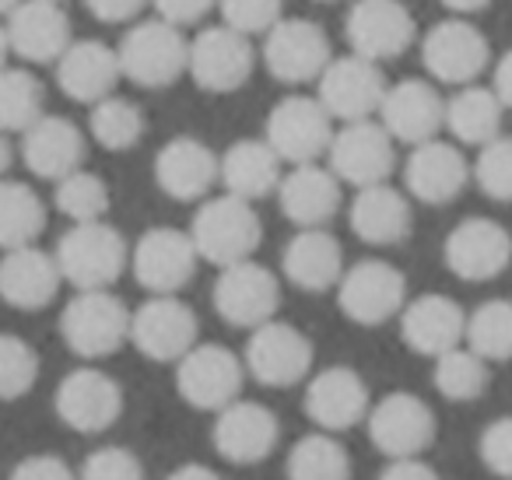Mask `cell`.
I'll return each mask as SVG.
<instances>
[{"label": "cell", "instance_id": "d6a6232c", "mask_svg": "<svg viewBox=\"0 0 512 480\" xmlns=\"http://www.w3.org/2000/svg\"><path fill=\"white\" fill-rule=\"evenodd\" d=\"M351 232L369 246H400L414 228L411 200L390 183L365 186L348 207Z\"/></svg>", "mask_w": 512, "mask_h": 480}, {"label": "cell", "instance_id": "30bf717a", "mask_svg": "<svg viewBox=\"0 0 512 480\" xmlns=\"http://www.w3.org/2000/svg\"><path fill=\"white\" fill-rule=\"evenodd\" d=\"M337 305L358 326H383L407 305V277L386 260H358L337 284Z\"/></svg>", "mask_w": 512, "mask_h": 480}, {"label": "cell", "instance_id": "816d5d0a", "mask_svg": "<svg viewBox=\"0 0 512 480\" xmlns=\"http://www.w3.org/2000/svg\"><path fill=\"white\" fill-rule=\"evenodd\" d=\"M379 480H442L439 470L425 459H390Z\"/></svg>", "mask_w": 512, "mask_h": 480}, {"label": "cell", "instance_id": "836d02e7", "mask_svg": "<svg viewBox=\"0 0 512 480\" xmlns=\"http://www.w3.org/2000/svg\"><path fill=\"white\" fill-rule=\"evenodd\" d=\"M281 158L274 155V148L267 141H256V137H242L232 148L221 155V172L218 183L225 186V193L246 200V204H256V200L271 197L278 193L281 179Z\"/></svg>", "mask_w": 512, "mask_h": 480}, {"label": "cell", "instance_id": "ee69618b", "mask_svg": "<svg viewBox=\"0 0 512 480\" xmlns=\"http://www.w3.org/2000/svg\"><path fill=\"white\" fill-rule=\"evenodd\" d=\"M470 176L481 186L484 197L498 200V204H512V134L484 144L477 162L470 165Z\"/></svg>", "mask_w": 512, "mask_h": 480}, {"label": "cell", "instance_id": "5b68a950", "mask_svg": "<svg viewBox=\"0 0 512 480\" xmlns=\"http://www.w3.org/2000/svg\"><path fill=\"white\" fill-rule=\"evenodd\" d=\"M334 120L313 95H288L267 113L264 141L285 165H316V158H327L334 141Z\"/></svg>", "mask_w": 512, "mask_h": 480}, {"label": "cell", "instance_id": "cb8c5ba5", "mask_svg": "<svg viewBox=\"0 0 512 480\" xmlns=\"http://www.w3.org/2000/svg\"><path fill=\"white\" fill-rule=\"evenodd\" d=\"M8 46L25 64H57L74 43L71 18L53 0H22L8 18H4Z\"/></svg>", "mask_w": 512, "mask_h": 480}, {"label": "cell", "instance_id": "b9f144b4", "mask_svg": "<svg viewBox=\"0 0 512 480\" xmlns=\"http://www.w3.org/2000/svg\"><path fill=\"white\" fill-rule=\"evenodd\" d=\"M53 204L64 218H71V225H88V221H106L109 211V186L102 176L88 169L71 172L67 179H60L53 190Z\"/></svg>", "mask_w": 512, "mask_h": 480}, {"label": "cell", "instance_id": "7a4b0ae2", "mask_svg": "<svg viewBox=\"0 0 512 480\" xmlns=\"http://www.w3.org/2000/svg\"><path fill=\"white\" fill-rule=\"evenodd\" d=\"M57 267L71 288L78 291H109L130 263V246L120 228L109 221L71 225L57 242Z\"/></svg>", "mask_w": 512, "mask_h": 480}, {"label": "cell", "instance_id": "277c9868", "mask_svg": "<svg viewBox=\"0 0 512 480\" xmlns=\"http://www.w3.org/2000/svg\"><path fill=\"white\" fill-rule=\"evenodd\" d=\"M60 337L78 358H109L130 340V309L113 291H78L60 312Z\"/></svg>", "mask_w": 512, "mask_h": 480}, {"label": "cell", "instance_id": "83f0119b", "mask_svg": "<svg viewBox=\"0 0 512 480\" xmlns=\"http://www.w3.org/2000/svg\"><path fill=\"white\" fill-rule=\"evenodd\" d=\"M221 158L207 148L197 137H172L169 144H162V151L155 155V183L165 197L183 200H204L211 193V186L218 183Z\"/></svg>", "mask_w": 512, "mask_h": 480}, {"label": "cell", "instance_id": "f35d334b", "mask_svg": "<svg viewBox=\"0 0 512 480\" xmlns=\"http://www.w3.org/2000/svg\"><path fill=\"white\" fill-rule=\"evenodd\" d=\"M463 344L491 361H509L512 358V302L509 298H488L467 316V337Z\"/></svg>", "mask_w": 512, "mask_h": 480}, {"label": "cell", "instance_id": "ba28073f", "mask_svg": "<svg viewBox=\"0 0 512 480\" xmlns=\"http://www.w3.org/2000/svg\"><path fill=\"white\" fill-rule=\"evenodd\" d=\"M369 438L390 459H421L435 442V410L418 393H386L369 407Z\"/></svg>", "mask_w": 512, "mask_h": 480}, {"label": "cell", "instance_id": "f1b7e54d", "mask_svg": "<svg viewBox=\"0 0 512 480\" xmlns=\"http://www.w3.org/2000/svg\"><path fill=\"white\" fill-rule=\"evenodd\" d=\"M22 162L32 176L50 179L57 186L85 162V130L67 116L46 113L22 134Z\"/></svg>", "mask_w": 512, "mask_h": 480}, {"label": "cell", "instance_id": "7bdbcfd3", "mask_svg": "<svg viewBox=\"0 0 512 480\" xmlns=\"http://www.w3.org/2000/svg\"><path fill=\"white\" fill-rule=\"evenodd\" d=\"M39 379V354L18 333H0V400L25 396Z\"/></svg>", "mask_w": 512, "mask_h": 480}, {"label": "cell", "instance_id": "6da1fadb", "mask_svg": "<svg viewBox=\"0 0 512 480\" xmlns=\"http://www.w3.org/2000/svg\"><path fill=\"white\" fill-rule=\"evenodd\" d=\"M190 239L200 260L225 270L253 260L256 246L264 239V221L253 204L232 197V193H221V197L204 200L200 211L193 214Z\"/></svg>", "mask_w": 512, "mask_h": 480}, {"label": "cell", "instance_id": "11a10c76", "mask_svg": "<svg viewBox=\"0 0 512 480\" xmlns=\"http://www.w3.org/2000/svg\"><path fill=\"white\" fill-rule=\"evenodd\" d=\"M442 8L449 11V15L463 18V15H477V11L491 8V0H439Z\"/></svg>", "mask_w": 512, "mask_h": 480}, {"label": "cell", "instance_id": "4fadbf2b", "mask_svg": "<svg viewBox=\"0 0 512 480\" xmlns=\"http://www.w3.org/2000/svg\"><path fill=\"white\" fill-rule=\"evenodd\" d=\"M386 78L379 64L362 60L355 53L334 57L330 67L316 81V99L330 113V120L341 123H365L379 116V106L386 99Z\"/></svg>", "mask_w": 512, "mask_h": 480}, {"label": "cell", "instance_id": "8fae6325", "mask_svg": "<svg viewBox=\"0 0 512 480\" xmlns=\"http://www.w3.org/2000/svg\"><path fill=\"white\" fill-rule=\"evenodd\" d=\"M242 365H246V372L260 386H271V389L295 386L313 368V340L299 326L271 319V323L249 330Z\"/></svg>", "mask_w": 512, "mask_h": 480}, {"label": "cell", "instance_id": "680465c9", "mask_svg": "<svg viewBox=\"0 0 512 480\" xmlns=\"http://www.w3.org/2000/svg\"><path fill=\"white\" fill-rule=\"evenodd\" d=\"M18 4H22V0H0V18H8L11 11L18 8Z\"/></svg>", "mask_w": 512, "mask_h": 480}, {"label": "cell", "instance_id": "7c38bea8", "mask_svg": "<svg viewBox=\"0 0 512 480\" xmlns=\"http://www.w3.org/2000/svg\"><path fill=\"white\" fill-rule=\"evenodd\" d=\"M246 365L221 344H197L176 361V389L193 410H225L239 400Z\"/></svg>", "mask_w": 512, "mask_h": 480}, {"label": "cell", "instance_id": "ac0fdd59", "mask_svg": "<svg viewBox=\"0 0 512 480\" xmlns=\"http://www.w3.org/2000/svg\"><path fill=\"white\" fill-rule=\"evenodd\" d=\"M53 407L71 431L99 435L120 421L123 389L102 368H74L60 379L57 393H53Z\"/></svg>", "mask_w": 512, "mask_h": 480}, {"label": "cell", "instance_id": "1f68e13d", "mask_svg": "<svg viewBox=\"0 0 512 480\" xmlns=\"http://www.w3.org/2000/svg\"><path fill=\"white\" fill-rule=\"evenodd\" d=\"M278 204L292 225L327 228L334 214L341 211V183L327 165H295L278 186Z\"/></svg>", "mask_w": 512, "mask_h": 480}, {"label": "cell", "instance_id": "4dcf8cb0", "mask_svg": "<svg viewBox=\"0 0 512 480\" xmlns=\"http://www.w3.org/2000/svg\"><path fill=\"white\" fill-rule=\"evenodd\" d=\"M281 270H285V281L299 291L323 295V291L341 284L344 249L327 228H302L281 253Z\"/></svg>", "mask_w": 512, "mask_h": 480}, {"label": "cell", "instance_id": "5bb4252c", "mask_svg": "<svg viewBox=\"0 0 512 480\" xmlns=\"http://www.w3.org/2000/svg\"><path fill=\"white\" fill-rule=\"evenodd\" d=\"M344 36L355 57L383 64L407 53L418 39V22L404 0H355L344 22Z\"/></svg>", "mask_w": 512, "mask_h": 480}, {"label": "cell", "instance_id": "2e32d148", "mask_svg": "<svg viewBox=\"0 0 512 480\" xmlns=\"http://www.w3.org/2000/svg\"><path fill=\"white\" fill-rule=\"evenodd\" d=\"M197 249H193L190 232L179 228H148L130 249V270L137 284L151 295H179L197 274Z\"/></svg>", "mask_w": 512, "mask_h": 480}, {"label": "cell", "instance_id": "9c48e42d", "mask_svg": "<svg viewBox=\"0 0 512 480\" xmlns=\"http://www.w3.org/2000/svg\"><path fill=\"white\" fill-rule=\"evenodd\" d=\"M211 302H214V312H218L228 326L256 330V326L271 323V319L278 316L281 281L264 263H256V260L235 263V267L218 270Z\"/></svg>", "mask_w": 512, "mask_h": 480}, {"label": "cell", "instance_id": "94428289", "mask_svg": "<svg viewBox=\"0 0 512 480\" xmlns=\"http://www.w3.org/2000/svg\"><path fill=\"white\" fill-rule=\"evenodd\" d=\"M53 4H60V0H53Z\"/></svg>", "mask_w": 512, "mask_h": 480}, {"label": "cell", "instance_id": "d590c367", "mask_svg": "<svg viewBox=\"0 0 512 480\" xmlns=\"http://www.w3.org/2000/svg\"><path fill=\"white\" fill-rule=\"evenodd\" d=\"M46 232V204L29 183L18 179H0V249L36 246Z\"/></svg>", "mask_w": 512, "mask_h": 480}, {"label": "cell", "instance_id": "9f6ffc18", "mask_svg": "<svg viewBox=\"0 0 512 480\" xmlns=\"http://www.w3.org/2000/svg\"><path fill=\"white\" fill-rule=\"evenodd\" d=\"M8 169H11V144H8V134H0V179H4Z\"/></svg>", "mask_w": 512, "mask_h": 480}, {"label": "cell", "instance_id": "603a6c76", "mask_svg": "<svg viewBox=\"0 0 512 480\" xmlns=\"http://www.w3.org/2000/svg\"><path fill=\"white\" fill-rule=\"evenodd\" d=\"M214 449L221 459L235 466H253L264 463L274 449H278L281 424L271 407L256 400H235L225 410L214 414Z\"/></svg>", "mask_w": 512, "mask_h": 480}, {"label": "cell", "instance_id": "8d00e7d4", "mask_svg": "<svg viewBox=\"0 0 512 480\" xmlns=\"http://www.w3.org/2000/svg\"><path fill=\"white\" fill-rule=\"evenodd\" d=\"M288 480H351V452L330 431H309L288 449Z\"/></svg>", "mask_w": 512, "mask_h": 480}, {"label": "cell", "instance_id": "4316f807", "mask_svg": "<svg viewBox=\"0 0 512 480\" xmlns=\"http://www.w3.org/2000/svg\"><path fill=\"white\" fill-rule=\"evenodd\" d=\"M123 71L120 57L102 39H74L67 53L57 60V85L67 99L81 106H99L102 99L116 95Z\"/></svg>", "mask_w": 512, "mask_h": 480}, {"label": "cell", "instance_id": "6f0895ef", "mask_svg": "<svg viewBox=\"0 0 512 480\" xmlns=\"http://www.w3.org/2000/svg\"><path fill=\"white\" fill-rule=\"evenodd\" d=\"M8 57H11L8 32H4V25H0V71H4V67H8Z\"/></svg>", "mask_w": 512, "mask_h": 480}, {"label": "cell", "instance_id": "484cf974", "mask_svg": "<svg viewBox=\"0 0 512 480\" xmlns=\"http://www.w3.org/2000/svg\"><path fill=\"white\" fill-rule=\"evenodd\" d=\"M467 183H470V162L463 158V151L456 144L439 141V137L411 148V155L404 162L407 193L428 207L453 204Z\"/></svg>", "mask_w": 512, "mask_h": 480}, {"label": "cell", "instance_id": "9a60e30c", "mask_svg": "<svg viewBox=\"0 0 512 480\" xmlns=\"http://www.w3.org/2000/svg\"><path fill=\"white\" fill-rule=\"evenodd\" d=\"M393 137L379 127V120L344 123L334 134L327 151V169L337 176V183H348L355 190L365 186L390 183L393 165H397V148Z\"/></svg>", "mask_w": 512, "mask_h": 480}, {"label": "cell", "instance_id": "44dd1931", "mask_svg": "<svg viewBox=\"0 0 512 480\" xmlns=\"http://www.w3.org/2000/svg\"><path fill=\"white\" fill-rule=\"evenodd\" d=\"M372 396L365 379L348 365H330L323 372H316L306 382V396H302V410L316 424V431H341L355 428L369 417Z\"/></svg>", "mask_w": 512, "mask_h": 480}, {"label": "cell", "instance_id": "60d3db41", "mask_svg": "<svg viewBox=\"0 0 512 480\" xmlns=\"http://www.w3.org/2000/svg\"><path fill=\"white\" fill-rule=\"evenodd\" d=\"M432 382L446 400L470 403L491 386V372H488V361L477 358L470 347H456V351L435 358Z\"/></svg>", "mask_w": 512, "mask_h": 480}, {"label": "cell", "instance_id": "e0dca14e", "mask_svg": "<svg viewBox=\"0 0 512 480\" xmlns=\"http://www.w3.org/2000/svg\"><path fill=\"white\" fill-rule=\"evenodd\" d=\"M253 64H256V50L246 36H239L228 25H211V29H204L190 43L186 74H190L200 92L228 95L246 85L249 74H253Z\"/></svg>", "mask_w": 512, "mask_h": 480}, {"label": "cell", "instance_id": "7dc6e473", "mask_svg": "<svg viewBox=\"0 0 512 480\" xmlns=\"http://www.w3.org/2000/svg\"><path fill=\"white\" fill-rule=\"evenodd\" d=\"M477 456L495 477L512 480V417H495L477 438Z\"/></svg>", "mask_w": 512, "mask_h": 480}, {"label": "cell", "instance_id": "c3c4849f", "mask_svg": "<svg viewBox=\"0 0 512 480\" xmlns=\"http://www.w3.org/2000/svg\"><path fill=\"white\" fill-rule=\"evenodd\" d=\"M8 480H78V473L53 452H39V456H25Z\"/></svg>", "mask_w": 512, "mask_h": 480}, {"label": "cell", "instance_id": "ab89813d", "mask_svg": "<svg viewBox=\"0 0 512 480\" xmlns=\"http://www.w3.org/2000/svg\"><path fill=\"white\" fill-rule=\"evenodd\" d=\"M144 120L141 106L123 95H109L99 106H92V116H88V134L99 148L106 151H130L137 148V141L144 137Z\"/></svg>", "mask_w": 512, "mask_h": 480}, {"label": "cell", "instance_id": "74e56055", "mask_svg": "<svg viewBox=\"0 0 512 480\" xmlns=\"http://www.w3.org/2000/svg\"><path fill=\"white\" fill-rule=\"evenodd\" d=\"M46 116V88L25 67L0 71V134H25Z\"/></svg>", "mask_w": 512, "mask_h": 480}, {"label": "cell", "instance_id": "ffe728a7", "mask_svg": "<svg viewBox=\"0 0 512 480\" xmlns=\"http://www.w3.org/2000/svg\"><path fill=\"white\" fill-rule=\"evenodd\" d=\"M130 344L151 361H179L197 347V312L179 295H151L130 312Z\"/></svg>", "mask_w": 512, "mask_h": 480}, {"label": "cell", "instance_id": "bcb514c9", "mask_svg": "<svg viewBox=\"0 0 512 480\" xmlns=\"http://www.w3.org/2000/svg\"><path fill=\"white\" fill-rule=\"evenodd\" d=\"M78 480H144V466L123 445H102V449L88 452Z\"/></svg>", "mask_w": 512, "mask_h": 480}, {"label": "cell", "instance_id": "91938a15", "mask_svg": "<svg viewBox=\"0 0 512 480\" xmlns=\"http://www.w3.org/2000/svg\"><path fill=\"white\" fill-rule=\"evenodd\" d=\"M320 4H330V0H320Z\"/></svg>", "mask_w": 512, "mask_h": 480}, {"label": "cell", "instance_id": "f5cc1de1", "mask_svg": "<svg viewBox=\"0 0 512 480\" xmlns=\"http://www.w3.org/2000/svg\"><path fill=\"white\" fill-rule=\"evenodd\" d=\"M491 92L498 95L505 109H512V50L505 53L502 60L495 64V78H491Z\"/></svg>", "mask_w": 512, "mask_h": 480}, {"label": "cell", "instance_id": "7402d4cb", "mask_svg": "<svg viewBox=\"0 0 512 480\" xmlns=\"http://www.w3.org/2000/svg\"><path fill=\"white\" fill-rule=\"evenodd\" d=\"M379 127L397 144H428L439 137V130H446V99L425 78H404L386 88Z\"/></svg>", "mask_w": 512, "mask_h": 480}, {"label": "cell", "instance_id": "52a82bcc", "mask_svg": "<svg viewBox=\"0 0 512 480\" xmlns=\"http://www.w3.org/2000/svg\"><path fill=\"white\" fill-rule=\"evenodd\" d=\"M330 60H334L330 36L313 18H281L264 36V67L281 85L320 81Z\"/></svg>", "mask_w": 512, "mask_h": 480}, {"label": "cell", "instance_id": "3957f363", "mask_svg": "<svg viewBox=\"0 0 512 480\" xmlns=\"http://www.w3.org/2000/svg\"><path fill=\"white\" fill-rule=\"evenodd\" d=\"M116 57H120L123 78L134 81L137 88L158 92V88L176 85L186 74L190 43L176 25L162 22V18H144V22H134L123 32Z\"/></svg>", "mask_w": 512, "mask_h": 480}, {"label": "cell", "instance_id": "db71d44e", "mask_svg": "<svg viewBox=\"0 0 512 480\" xmlns=\"http://www.w3.org/2000/svg\"><path fill=\"white\" fill-rule=\"evenodd\" d=\"M165 480H221V473L211 470V466H204V463H183L179 470H172Z\"/></svg>", "mask_w": 512, "mask_h": 480}, {"label": "cell", "instance_id": "8992f818", "mask_svg": "<svg viewBox=\"0 0 512 480\" xmlns=\"http://www.w3.org/2000/svg\"><path fill=\"white\" fill-rule=\"evenodd\" d=\"M421 64L442 85L467 88L488 71L491 46L488 36L467 18H446L435 22L421 39Z\"/></svg>", "mask_w": 512, "mask_h": 480}, {"label": "cell", "instance_id": "f546056e", "mask_svg": "<svg viewBox=\"0 0 512 480\" xmlns=\"http://www.w3.org/2000/svg\"><path fill=\"white\" fill-rule=\"evenodd\" d=\"M60 281L64 277H60L57 256L43 253L39 246L11 249L0 256V302H8L11 309H46L57 298Z\"/></svg>", "mask_w": 512, "mask_h": 480}, {"label": "cell", "instance_id": "e575fe53", "mask_svg": "<svg viewBox=\"0 0 512 480\" xmlns=\"http://www.w3.org/2000/svg\"><path fill=\"white\" fill-rule=\"evenodd\" d=\"M502 116L505 106L484 85H467L453 99H446V130L470 148H484L502 137Z\"/></svg>", "mask_w": 512, "mask_h": 480}, {"label": "cell", "instance_id": "f907efd6", "mask_svg": "<svg viewBox=\"0 0 512 480\" xmlns=\"http://www.w3.org/2000/svg\"><path fill=\"white\" fill-rule=\"evenodd\" d=\"M148 4H151V0H85L88 15L99 18V22H106V25L134 22V18L141 15Z\"/></svg>", "mask_w": 512, "mask_h": 480}, {"label": "cell", "instance_id": "f6af8a7d", "mask_svg": "<svg viewBox=\"0 0 512 480\" xmlns=\"http://www.w3.org/2000/svg\"><path fill=\"white\" fill-rule=\"evenodd\" d=\"M218 11L228 25L239 36L253 39V36H267L274 25L281 22V11H285V0H218Z\"/></svg>", "mask_w": 512, "mask_h": 480}, {"label": "cell", "instance_id": "d6986e66", "mask_svg": "<svg viewBox=\"0 0 512 480\" xmlns=\"http://www.w3.org/2000/svg\"><path fill=\"white\" fill-rule=\"evenodd\" d=\"M442 260L460 281H495L512 263V235L495 218H463L442 242Z\"/></svg>", "mask_w": 512, "mask_h": 480}, {"label": "cell", "instance_id": "681fc988", "mask_svg": "<svg viewBox=\"0 0 512 480\" xmlns=\"http://www.w3.org/2000/svg\"><path fill=\"white\" fill-rule=\"evenodd\" d=\"M151 8L162 22L183 29V25L200 22L211 8H218V0H151Z\"/></svg>", "mask_w": 512, "mask_h": 480}, {"label": "cell", "instance_id": "d4e9b609", "mask_svg": "<svg viewBox=\"0 0 512 480\" xmlns=\"http://www.w3.org/2000/svg\"><path fill=\"white\" fill-rule=\"evenodd\" d=\"M400 337L421 358H442V354L463 347L467 337V312L460 309V302H453L449 295H418L404 305L400 312Z\"/></svg>", "mask_w": 512, "mask_h": 480}]
</instances>
